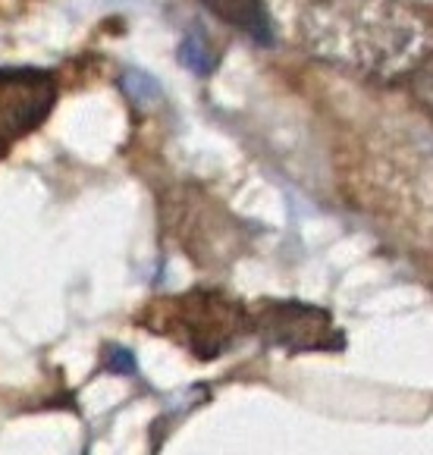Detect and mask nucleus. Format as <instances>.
Masks as SVG:
<instances>
[{
    "instance_id": "7ed1b4c3",
    "label": "nucleus",
    "mask_w": 433,
    "mask_h": 455,
    "mask_svg": "<svg viewBox=\"0 0 433 455\" xmlns=\"http://www.w3.org/2000/svg\"><path fill=\"white\" fill-rule=\"evenodd\" d=\"M53 100H57V79L47 69H0V157L47 120Z\"/></svg>"
},
{
    "instance_id": "f03ea898",
    "label": "nucleus",
    "mask_w": 433,
    "mask_h": 455,
    "mask_svg": "<svg viewBox=\"0 0 433 455\" xmlns=\"http://www.w3.org/2000/svg\"><path fill=\"white\" fill-rule=\"evenodd\" d=\"M145 317V327L176 339L204 362L229 352L252 330V315L245 305L217 289H192L186 295L160 301Z\"/></svg>"
},
{
    "instance_id": "20e7f679",
    "label": "nucleus",
    "mask_w": 433,
    "mask_h": 455,
    "mask_svg": "<svg viewBox=\"0 0 433 455\" xmlns=\"http://www.w3.org/2000/svg\"><path fill=\"white\" fill-rule=\"evenodd\" d=\"M252 327L267 346L289 348V352H333L342 348L346 336L327 311L301 305V301H264Z\"/></svg>"
},
{
    "instance_id": "423d86ee",
    "label": "nucleus",
    "mask_w": 433,
    "mask_h": 455,
    "mask_svg": "<svg viewBox=\"0 0 433 455\" xmlns=\"http://www.w3.org/2000/svg\"><path fill=\"white\" fill-rule=\"evenodd\" d=\"M408 82H412V92H414V98H418V104L433 116V51L414 67Z\"/></svg>"
},
{
    "instance_id": "f257e3e1",
    "label": "nucleus",
    "mask_w": 433,
    "mask_h": 455,
    "mask_svg": "<svg viewBox=\"0 0 433 455\" xmlns=\"http://www.w3.org/2000/svg\"><path fill=\"white\" fill-rule=\"evenodd\" d=\"M301 38L317 60L367 79H408L433 51V28L405 0H311Z\"/></svg>"
},
{
    "instance_id": "39448f33",
    "label": "nucleus",
    "mask_w": 433,
    "mask_h": 455,
    "mask_svg": "<svg viewBox=\"0 0 433 455\" xmlns=\"http://www.w3.org/2000/svg\"><path fill=\"white\" fill-rule=\"evenodd\" d=\"M201 4L221 22L239 28L242 35L254 38L258 44H274V26H270V13H267L264 0H201Z\"/></svg>"
}]
</instances>
